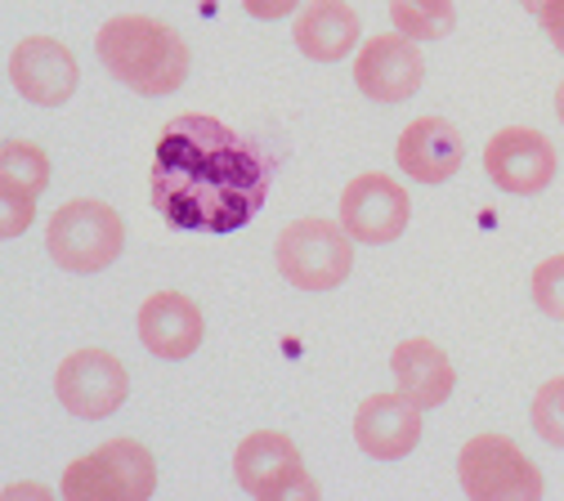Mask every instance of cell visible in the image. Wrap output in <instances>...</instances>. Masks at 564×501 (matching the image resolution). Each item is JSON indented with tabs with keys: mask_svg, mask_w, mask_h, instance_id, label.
Returning a JSON list of instances; mask_svg holds the SVG:
<instances>
[{
	"mask_svg": "<svg viewBox=\"0 0 564 501\" xmlns=\"http://www.w3.org/2000/svg\"><path fill=\"white\" fill-rule=\"evenodd\" d=\"M269 157L216 117L184 112L162 126L153 157V206L171 229L234 233L269 197Z\"/></svg>",
	"mask_w": 564,
	"mask_h": 501,
	"instance_id": "1",
	"label": "cell"
},
{
	"mask_svg": "<svg viewBox=\"0 0 564 501\" xmlns=\"http://www.w3.org/2000/svg\"><path fill=\"white\" fill-rule=\"evenodd\" d=\"M95 54L121 86H130L144 99L175 95L188 81V63H193L184 36L175 28L149 19V14L108 19L95 36Z\"/></svg>",
	"mask_w": 564,
	"mask_h": 501,
	"instance_id": "2",
	"label": "cell"
},
{
	"mask_svg": "<svg viewBox=\"0 0 564 501\" xmlns=\"http://www.w3.org/2000/svg\"><path fill=\"white\" fill-rule=\"evenodd\" d=\"M158 488V461L139 439H108L63 470L58 492L67 501H149Z\"/></svg>",
	"mask_w": 564,
	"mask_h": 501,
	"instance_id": "3",
	"label": "cell"
},
{
	"mask_svg": "<svg viewBox=\"0 0 564 501\" xmlns=\"http://www.w3.org/2000/svg\"><path fill=\"white\" fill-rule=\"evenodd\" d=\"M121 247H126V225L108 202L77 197L50 215L45 251L67 273H99L121 255Z\"/></svg>",
	"mask_w": 564,
	"mask_h": 501,
	"instance_id": "4",
	"label": "cell"
},
{
	"mask_svg": "<svg viewBox=\"0 0 564 501\" xmlns=\"http://www.w3.org/2000/svg\"><path fill=\"white\" fill-rule=\"evenodd\" d=\"M273 251H278V273L292 286H301V292H332L355 269V238L345 233V225L318 220V215L292 220L278 233Z\"/></svg>",
	"mask_w": 564,
	"mask_h": 501,
	"instance_id": "5",
	"label": "cell"
},
{
	"mask_svg": "<svg viewBox=\"0 0 564 501\" xmlns=\"http://www.w3.org/2000/svg\"><path fill=\"white\" fill-rule=\"evenodd\" d=\"M457 475L470 501H538L542 497V470L507 435H475L457 457Z\"/></svg>",
	"mask_w": 564,
	"mask_h": 501,
	"instance_id": "6",
	"label": "cell"
},
{
	"mask_svg": "<svg viewBox=\"0 0 564 501\" xmlns=\"http://www.w3.org/2000/svg\"><path fill=\"white\" fill-rule=\"evenodd\" d=\"M234 475L242 492L256 501H292V497H318V483L305 475L301 448L278 435V429H256L234 453Z\"/></svg>",
	"mask_w": 564,
	"mask_h": 501,
	"instance_id": "7",
	"label": "cell"
},
{
	"mask_svg": "<svg viewBox=\"0 0 564 501\" xmlns=\"http://www.w3.org/2000/svg\"><path fill=\"white\" fill-rule=\"evenodd\" d=\"M54 394L58 403L82 416V421H104L112 416L126 394H130V377L121 368V358L108 353V349H77V353H67L58 372H54Z\"/></svg>",
	"mask_w": 564,
	"mask_h": 501,
	"instance_id": "8",
	"label": "cell"
},
{
	"mask_svg": "<svg viewBox=\"0 0 564 501\" xmlns=\"http://www.w3.org/2000/svg\"><path fill=\"white\" fill-rule=\"evenodd\" d=\"M412 202L403 193V184H394L381 171H368L359 179H349L340 193V225L345 233L364 242V247H386L408 229Z\"/></svg>",
	"mask_w": 564,
	"mask_h": 501,
	"instance_id": "9",
	"label": "cell"
},
{
	"mask_svg": "<svg viewBox=\"0 0 564 501\" xmlns=\"http://www.w3.org/2000/svg\"><path fill=\"white\" fill-rule=\"evenodd\" d=\"M484 171L502 193L533 197L555 179V143L542 130L529 126H507L488 139L484 149Z\"/></svg>",
	"mask_w": 564,
	"mask_h": 501,
	"instance_id": "10",
	"label": "cell"
},
{
	"mask_svg": "<svg viewBox=\"0 0 564 501\" xmlns=\"http://www.w3.org/2000/svg\"><path fill=\"white\" fill-rule=\"evenodd\" d=\"M10 81L14 90L36 108H63L77 95V58L54 36H23L10 50Z\"/></svg>",
	"mask_w": 564,
	"mask_h": 501,
	"instance_id": "11",
	"label": "cell"
},
{
	"mask_svg": "<svg viewBox=\"0 0 564 501\" xmlns=\"http://www.w3.org/2000/svg\"><path fill=\"white\" fill-rule=\"evenodd\" d=\"M355 81L372 104H403L426 81V58H421L416 41L403 32L372 36L355 58Z\"/></svg>",
	"mask_w": 564,
	"mask_h": 501,
	"instance_id": "12",
	"label": "cell"
},
{
	"mask_svg": "<svg viewBox=\"0 0 564 501\" xmlns=\"http://www.w3.org/2000/svg\"><path fill=\"white\" fill-rule=\"evenodd\" d=\"M399 171L416 184H444L462 171L466 162V139L453 121L444 117H416L403 134H399Z\"/></svg>",
	"mask_w": 564,
	"mask_h": 501,
	"instance_id": "13",
	"label": "cell"
},
{
	"mask_svg": "<svg viewBox=\"0 0 564 501\" xmlns=\"http://www.w3.org/2000/svg\"><path fill=\"white\" fill-rule=\"evenodd\" d=\"M355 439L377 461H403L421 444V407L412 399H403L399 390L372 394L355 412Z\"/></svg>",
	"mask_w": 564,
	"mask_h": 501,
	"instance_id": "14",
	"label": "cell"
},
{
	"mask_svg": "<svg viewBox=\"0 0 564 501\" xmlns=\"http://www.w3.org/2000/svg\"><path fill=\"white\" fill-rule=\"evenodd\" d=\"M202 336H206L202 309L184 292H158L139 309V340L158 358H188L202 345Z\"/></svg>",
	"mask_w": 564,
	"mask_h": 501,
	"instance_id": "15",
	"label": "cell"
},
{
	"mask_svg": "<svg viewBox=\"0 0 564 501\" xmlns=\"http://www.w3.org/2000/svg\"><path fill=\"white\" fill-rule=\"evenodd\" d=\"M390 368H394V381H399V394L412 399L421 412L426 407H440L448 403L453 394V363H448V353L435 345V340H399L394 353H390Z\"/></svg>",
	"mask_w": 564,
	"mask_h": 501,
	"instance_id": "16",
	"label": "cell"
},
{
	"mask_svg": "<svg viewBox=\"0 0 564 501\" xmlns=\"http://www.w3.org/2000/svg\"><path fill=\"white\" fill-rule=\"evenodd\" d=\"M292 41L305 58L314 63H336L359 45V14L345 6V0H310L296 14Z\"/></svg>",
	"mask_w": 564,
	"mask_h": 501,
	"instance_id": "17",
	"label": "cell"
},
{
	"mask_svg": "<svg viewBox=\"0 0 564 501\" xmlns=\"http://www.w3.org/2000/svg\"><path fill=\"white\" fill-rule=\"evenodd\" d=\"M390 19H394V32L412 41H440L453 32L457 10L453 0H390Z\"/></svg>",
	"mask_w": 564,
	"mask_h": 501,
	"instance_id": "18",
	"label": "cell"
},
{
	"mask_svg": "<svg viewBox=\"0 0 564 501\" xmlns=\"http://www.w3.org/2000/svg\"><path fill=\"white\" fill-rule=\"evenodd\" d=\"M0 179H14L28 193H41L50 184L45 149H36V143H28V139H6L0 143Z\"/></svg>",
	"mask_w": 564,
	"mask_h": 501,
	"instance_id": "19",
	"label": "cell"
},
{
	"mask_svg": "<svg viewBox=\"0 0 564 501\" xmlns=\"http://www.w3.org/2000/svg\"><path fill=\"white\" fill-rule=\"evenodd\" d=\"M533 429H538V439H546L551 448H564V377L546 381L533 394Z\"/></svg>",
	"mask_w": 564,
	"mask_h": 501,
	"instance_id": "20",
	"label": "cell"
},
{
	"mask_svg": "<svg viewBox=\"0 0 564 501\" xmlns=\"http://www.w3.org/2000/svg\"><path fill=\"white\" fill-rule=\"evenodd\" d=\"M533 305L546 318L564 323V255H551L533 269Z\"/></svg>",
	"mask_w": 564,
	"mask_h": 501,
	"instance_id": "21",
	"label": "cell"
},
{
	"mask_svg": "<svg viewBox=\"0 0 564 501\" xmlns=\"http://www.w3.org/2000/svg\"><path fill=\"white\" fill-rule=\"evenodd\" d=\"M0 202H6V220H0V233L19 238L32 229V215H36V193H28L14 179H0Z\"/></svg>",
	"mask_w": 564,
	"mask_h": 501,
	"instance_id": "22",
	"label": "cell"
},
{
	"mask_svg": "<svg viewBox=\"0 0 564 501\" xmlns=\"http://www.w3.org/2000/svg\"><path fill=\"white\" fill-rule=\"evenodd\" d=\"M524 6L538 14V28L555 45V54H564V0H524Z\"/></svg>",
	"mask_w": 564,
	"mask_h": 501,
	"instance_id": "23",
	"label": "cell"
},
{
	"mask_svg": "<svg viewBox=\"0 0 564 501\" xmlns=\"http://www.w3.org/2000/svg\"><path fill=\"white\" fill-rule=\"evenodd\" d=\"M242 6L251 19H288V14H296L301 0H242Z\"/></svg>",
	"mask_w": 564,
	"mask_h": 501,
	"instance_id": "24",
	"label": "cell"
},
{
	"mask_svg": "<svg viewBox=\"0 0 564 501\" xmlns=\"http://www.w3.org/2000/svg\"><path fill=\"white\" fill-rule=\"evenodd\" d=\"M555 117H560V126H564V81L555 86Z\"/></svg>",
	"mask_w": 564,
	"mask_h": 501,
	"instance_id": "25",
	"label": "cell"
}]
</instances>
